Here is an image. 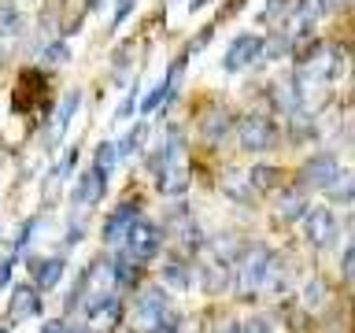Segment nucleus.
<instances>
[{
	"label": "nucleus",
	"instance_id": "nucleus-1",
	"mask_svg": "<svg viewBox=\"0 0 355 333\" xmlns=\"http://www.w3.org/2000/svg\"><path fill=\"white\" fill-rule=\"evenodd\" d=\"M282 278H285V266L282 259L263 248V244H252L248 252H244V259L237 266V285L241 293H270V289H282Z\"/></svg>",
	"mask_w": 355,
	"mask_h": 333
},
{
	"label": "nucleus",
	"instance_id": "nucleus-2",
	"mask_svg": "<svg viewBox=\"0 0 355 333\" xmlns=\"http://www.w3.org/2000/svg\"><path fill=\"white\" fill-rule=\"evenodd\" d=\"M122 244H126V255H133L137 263H148L163 248V230L155 226V222L137 215V219H133V226L126 230V237H122Z\"/></svg>",
	"mask_w": 355,
	"mask_h": 333
},
{
	"label": "nucleus",
	"instance_id": "nucleus-3",
	"mask_svg": "<svg viewBox=\"0 0 355 333\" xmlns=\"http://www.w3.org/2000/svg\"><path fill=\"white\" fill-rule=\"evenodd\" d=\"M119 318H122V304L111 293H100L85 304V326L93 333H111L119 326Z\"/></svg>",
	"mask_w": 355,
	"mask_h": 333
},
{
	"label": "nucleus",
	"instance_id": "nucleus-4",
	"mask_svg": "<svg viewBox=\"0 0 355 333\" xmlns=\"http://www.w3.org/2000/svg\"><path fill=\"white\" fill-rule=\"evenodd\" d=\"M337 215H333V207H311L304 211V233L311 244H318V248H329L333 241H337Z\"/></svg>",
	"mask_w": 355,
	"mask_h": 333
},
{
	"label": "nucleus",
	"instance_id": "nucleus-5",
	"mask_svg": "<svg viewBox=\"0 0 355 333\" xmlns=\"http://www.w3.org/2000/svg\"><path fill=\"white\" fill-rule=\"evenodd\" d=\"M237 137H241V148L244 152H266V148H274V122L270 119H263V115H248L237 126Z\"/></svg>",
	"mask_w": 355,
	"mask_h": 333
},
{
	"label": "nucleus",
	"instance_id": "nucleus-6",
	"mask_svg": "<svg viewBox=\"0 0 355 333\" xmlns=\"http://www.w3.org/2000/svg\"><path fill=\"white\" fill-rule=\"evenodd\" d=\"M263 49V41L259 37H252V33H241V37H233V44L226 49V60H222V67H226L230 74H237L244 71V67H252L255 60H259V52Z\"/></svg>",
	"mask_w": 355,
	"mask_h": 333
},
{
	"label": "nucleus",
	"instance_id": "nucleus-7",
	"mask_svg": "<svg viewBox=\"0 0 355 333\" xmlns=\"http://www.w3.org/2000/svg\"><path fill=\"white\" fill-rule=\"evenodd\" d=\"M340 171H344V166L337 163V155L322 152V155H311V160L304 163L300 178H304V185H311V189H326V185H329Z\"/></svg>",
	"mask_w": 355,
	"mask_h": 333
},
{
	"label": "nucleus",
	"instance_id": "nucleus-8",
	"mask_svg": "<svg viewBox=\"0 0 355 333\" xmlns=\"http://www.w3.org/2000/svg\"><path fill=\"white\" fill-rule=\"evenodd\" d=\"M166 315H171V304H166L163 289H144L141 300H137V318H141V326L155 330Z\"/></svg>",
	"mask_w": 355,
	"mask_h": 333
},
{
	"label": "nucleus",
	"instance_id": "nucleus-9",
	"mask_svg": "<svg viewBox=\"0 0 355 333\" xmlns=\"http://www.w3.org/2000/svg\"><path fill=\"white\" fill-rule=\"evenodd\" d=\"M159 189L166 196H178V193H185V185H189V166H185V155H174V160H163L159 163Z\"/></svg>",
	"mask_w": 355,
	"mask_h": 333
},
{
	"label": "nucleus",
	"instance_id": "nucleus-10",
	"mask_svg": "<svg viewBox=\"0 0 355 333\" xmlns=\"http://www.w3.org/2000/svg\"><path fill=\"white\" fill-rule=\"evenodd\" d=\"M104 185H107V178L96 171V166H89V171L78 178V185H74V204L78 207H85V204H96L100 196H104Z\"/></svg>",
	"mask_w": 355,
	"mask_h": 333
},
{
	"label": "nucleus",
	"instance_id": "nucleus-11",
	"mask_svg": "<svg viewBox=\"0 0 355 333\" xmlns=\"http://www.w3.org/2000/svg\"><path fill=\"white\" fill-rule=\"evenodd\" d=\"M37 311H41V296L33 293L30 285H19L15 293H11V304H8V318L11 322H22V318L37 315Z\"/></svg>",
	"mask_w": 355,
	"mask_h": 333
},
{
	"label": "nucleus",
	"instance_id": "nucleus-12",
	"mask_svg": "<svg viewBox=\"0 0 355 333\" xmlns=\"http://www.w3.org/2000/svg\"><path fill=\"white\" fill-rule=\"evenodd\" d=\"M133 219H137V204H122L115 215L104 222V241L107 244H119L122 237H126V230L133 226Z\"/></svg>",
	"mask_w": 355,
	"mask_h": 333
},
{
	"label": "nucleus",
	"instance_id": "nucleus-13",
	"mask_svg": "<svg viewBox=\"0 0 355 333\" xmlns=\"http://www.w3.org/2000/svg\"><path fill=\"white\" fill-rule=\"evenodd\" d=\"M204 285L211 293H222V289L230 285V263L222 259V252H207V266H204Z\"/></svg>",
	"mask_w": 355,
	"mask_h": 333
},
{
	"label": "nucleus",
	"instance_id": "nucleus-14",
	"mask_svg": "<svg viewBox=\"0 0 355 333\" xmlns=\"http://www.w3.org/2000/svg\"><path fill=\"white\" fill-rule=\"evenodd\" d=\"M340 49H322L315 60H311V74L318 78V82H329V78L340 74Z\"/></svg>",
	"mask_w": 355,
	"mask_h": 333
},
{
	"label": "nucleus",
	"instance_id": "nucleus-15",
	"mask_svg": "<svg viewBox=\"0 0 355 333\" xmlns=\"http://www.w3.org/2000/svg\"><path fill=\"white\" fill-rule=\"evenodd\" d=\"M63 259H41V263H33V278H37V289H55L60 285V278H63Z\"/></svg>",
	"mask_w": 355,
	"mask_h": 333
},
{
	"label": "nucleus",
	"instance_id": "nucleus-16",
	"mask_svg": "<svg viewBox=\"0 0 355 333\" xmlns=\"http://www.w3.org/2000/svg\"><path fill=\"white\" fill-rule=\"evenodd\" d=\"M122 163V152H119V144L115 141H104V144H100V148H96V171L100 174H104V178H111V174H115V166Z\"/></svg>",
	"mask_w": 355,
	"mask_h": 333
},
{
	"label": "nucleus",
	"instance_id": "nucleus-17",
	"mask_svg": "<svg viewBox=\"0 0 355 333\" xmlns=\"http://www.w3.org/2000/svg\"><path fill=\"white\" fill-rule=\"evenodd\" d=\"M26 30V19H22V11L11 4V0H4L0 4V33H8V37H15V33Z\"/></svg>",
	"mask_w": 355,
	"mask_h": 333
},
{
	"label": "nucleus",
	"instance_id": "nucleus-18",
	"mask_svg": "<svg viewBox=\"0 0 355 333\" xmlns=\"http://www.w3.org/2000/svg\"><path fill=\"white\" fill-rule=\"evenodd\" d=\"M74 108H78V93L71 89V93L63 96L60 111H55V119H52V141H55V137H63V133H67V126H71V115H74Z\"/></svg>",
	"mask_w": 355,
	"mask_h": 333
},
{
	"label": "nucleus",
	"instance_id": "nucleus-19",
	"mask_svg": "<svg viewBox=\"0 0 355 333\" xmlns=\"http://www.w3.org/2000/svg\"><path fill=\"white\" fill-rule=\"evenodd\" d=\"M304 211H307L304 193H296V189L282 193V200H277V215H282V219H304Z\"/></svg>",
	"mask_w": 355,
	"mask_h": 333
},
{
	"label": "nucleus",
	"instance_id": "nucleus-20",
	"mask_svg": "<svg viewBox=\"0 0 355 333\" xmlns=\"http://www.w3.org/2000/svg\"><path fill=\"white\" fill-rule=\"evenodd\" d=\"M200 130H204L207 141H218L222 133L230 130V115L226 111H211V115H204V122H200Z\"/></svg>",
	"mask_w": 355,
	"mask_h": 333
},
{
	"label": "nucleus",
	"instance_id": "nucleus-21",
	"mask_svg": "<svg viewBox=\"0 0 355 333\" xmlns=\"http://www.w3.org/2000/svg\"><path fill=\"white\" fill-rule=\"evenodd\" d=\"M222 189L233 196V200H252V182H244V174H237V171H230L226 178H222Z\"/></svg>",
	"mask_w": 355,
	"mask_h": 333
},
{
	"label": "nucleus",
	"instance_id": "nucleus-22",
	"mask_svg": "<svg viewBox=\"0 0 355 333\" xmlns=\"http://www.w3.org/2000/svg\"><path fill=\"white\" fill-rule=\"evenodd\" d=\"M163 282L171 285V289H178V293H182V289L189 285V266L182 263V259H171L163 266Z\"/></svg>",
	"mask_w": 355,
	"mask_h": 333
},
{
	"label": "nucleus",
	"instance_id": "nucleus-23",
	"mask_svg": "<svg viewBox=\"0 0 355 333\" xmlns=\"http://www.w3.org/2000/svg\"><path fill=\"white\" fill-rule=\"evenodd\" d=\"M111 274H115V282H122V285H137V259H133V255H119L115 266H111Z\"/></svg>",
	"mask_w": 355,
	"mask_h": 333
},
{
	"label": "nucleus",
	"instance_id": "nucleus-24",
	"mask_svg": "<svg viewBox=\"0 0 355 333\" xmlns=\"http://www.w3.org/2000/svg\"><path fill=\"white\" fill-rule=\"evenodd\" d=\"M326 196H333V200H352V174L340 171V174L326 185Z\"/></svg>",
	"mask_w": 355,
	"mask_h": 333
},
{
	"label": "nucleus",
	"instance_id": "nucleus-25",
	"mask_svg": "<svg viewBox=\"0 0 355 333\" xmlns=\"http://www.w3.org/2000/svg\"><path fill=\"white\" fill-rule=\"evenodd\" d=\"M41 60L49 63V67H60V63H67V60H71V49H67L63 41H55V44H49V49L41 52Z\"/></svg>",
	"mask_w": 355,
	"mask_h": 333
},
{
	"label": "nucleus",
	"instance_id": "nucleus-26",
	"mask_svg": "<svg viewBox=\"0 0 355 333\" xmlns=\"http://www.w3.org/2000/svg\"><path fill=\"white\" fill-rule=\"evenodd\" d=\"M274 182H277L274 166H255V171H252V189H266V185H274Z\"/></svg>",
	"mask_w": 355,
	"mask_h": 333
},
{
	"label": "nucleus",
	"instance_id": "nucleus-27",
	"mask_svg": "<svg viewBox=\"0 0 355 333\" xmlns=\"http://www.w3.org/2000/svg\"><path fill=\"white\" fill-rule=\"evenodd\" d=\"M241 333H274V330H270V322H266V318H248L241 326Z\"/></svg>",
	"mask_w": 355,
	"mask_h": 333
},
{
	"label": "nucleus",
	"instance_id": "nucleus-28",
	"mask_svg": "<svg viewBox=\"0 0 355 333\" xmlns=\"http://www.w3.org/2000/svg\"><path fill=\"white\" fill-rule=\"evenodd\" d=\"M133 4H137V0H119V8H115V26H122V22H126V15L133 11Z\"/></svg>",
	"mask_w": 355,
	"mask_h": 333
},
{
	"label": "nucleus",
	"instance_id": "nucleus-29",
	"mask_svg": "<svg viewBox=\"0 0 355 333\" xmlns=\"http://www.w3.org/2000/svg\"><path fill=\"white\" fill-rule=\"evenodd\" d=\"M322 304V282H311L307 285V307H318Z\"/></svg>",
	"mask_w": 355,
	"mask_h": 333
},
{
	"label": "nucleus",
	"instance_id": "nucleus-30",
	"mask_svg": "<svg viewBox=\"0 0 355 333\" xmlns=\"http://www.w3.org/2000/svg\"><path fill=\"white\" fill-rule=\"evenodd\" d=\"M282 8H285V0H270V4L263 8V15H259V19H263V22H270V19H274L277 11H282Z\"/></svg>",
	"mask_w": 355,
	"mask_h": 333
},
{
	"label": "nucleus",
	"instance_id": "nucleus-31",
	"mask_svg": "<svg viewBox=\"0 0 355 333\" xmlns=\"http://www.w3.org/2000/svg\"><path fill=\"white\" fill-rule=\"evenodd\" d=\"M130 111H133V89H130V93H126V100H122V104H119V111H115V119H126Z\"/></svg>",
	"mask_w": 355,
	"mask_h": 333
},
{
	"label": "nucleus",
	"instance_id": "nucleus-32",
	"mask_svg": "<svg viewBox=\"0 0 355 333\" xmlns=\"http://www.w3.org/2000/svg\"><path fill=\"white\" fill-rule=\"evenodd\" d=\"M348 8V0H318V11H340Z\"/></svg>",
	"mask_w": 355,
	"mask_h": 333
},
{
	"label": "nucleus",
	"instance_id": "nucleus-33",
	"mask_svg": "<svg viewBox=\"0 0 355 333\" xmlns=\"http://www.w3.org/2000/svg\"><path fill=\"white\" fill-rule=\"evenodd\" d=\"M352 263H355V252H352V248H344V263H340L344 278H352Z\"/></svg>",
	"mask_w": 355,
	"mask_h": 333
},
{
	"label": "nucleus",
	"instance_id": "nucleus-34",
	"mask_svg": "<svg viewBox=\"0 0 355 333\" xmlns=\"http://www.w3.org/2000/svg\"><path fill=\"white\" fill-rule=\"evenodd\" d=\"M11 278V259H0V285H8Z\"/></svg>",
	"mask_w": 355,
	"mask_h": 333
},
{
	"label": "nucleus",
	"instance_id": "nucleus-35",
	"mask_svg": "<svg viewBox=\"0 0 355 333\" xmlns=\"http://www.w3.org/2000/svg\"><path fill=\"white\" fill-rule=\"evenodd\" d=\"M215 333H241V326H237V322H233V318H226V322H222V326H218Z\"/></svg>",
	"mask_w": 355,
	"mask_h": 333
},
{
	"label": "nucleus",
	"instance_id": "nucleus-36",
	"mask_svg": "<svg viewBox=\"0 0 355 333\" xmlns=\"http://www.w3.org/2000/svg\"><path fill=\"white\" fill-rule=\"evenodd\" d=\"M44 333H71V330H67L63 322H49V326H44Z\"/></svg>",
	"mask_w": 355,
	"mask_h": 333
},
{
	"label": "nucleus",
	"instance_id": "nucleus-37",
	"mask_svg": "<svg viewBox=\"0 0 355 333\" xmlns=\"http://www.w3.org/2000/svg\"><path fill=\"white\" fill-rule=\"evenodd\" d=\"M89 8H100V0H89Z\"/></svg>",
	"mask_w": 355,
	"mask_h": 333
},
{
	"label": "nucleus",
	"instance_id": "nucleus-38",
	"mask_svg": "<svg viewBox=\"0 0 355 333\" xmlns=\"http://www.w3.org/2000/svg\"><path fill=\"white\" fill-rule=\"evenodd\" d=\"M82 333H93V330H82Z\"/></svg>",
	"mask_w": 355,
	"mask_h": 333
},
{
	"label": "nucleus",
	"instance_id": "nucleus-39",
	"mask_svg": "<svg viewBox=\"0 0 355 333\" xmlns=\"http://www.w3.org/2000/svg\"><path fill=\"white\" fill-rule=\"evenodd\" d=\"M0 333H8V330H0Z\"/></svg>",
	"mask_w": 355,
	"mask_h": 333
},
{
	"label": "nucleus",
	"instance_id": "nucleus-40",
	"mask_svg": "<svg viewBox=\"0 0 355 333\" xmlns=\"http://www.w3.org/2000/svg\"><path fill=\"white\" fill-rule=\"evenodd\" d=\"M0 155H4V152H0Z\"/></svg>",
	"mask_w": 355,
	"mask_h": 333
}]
</instances>
